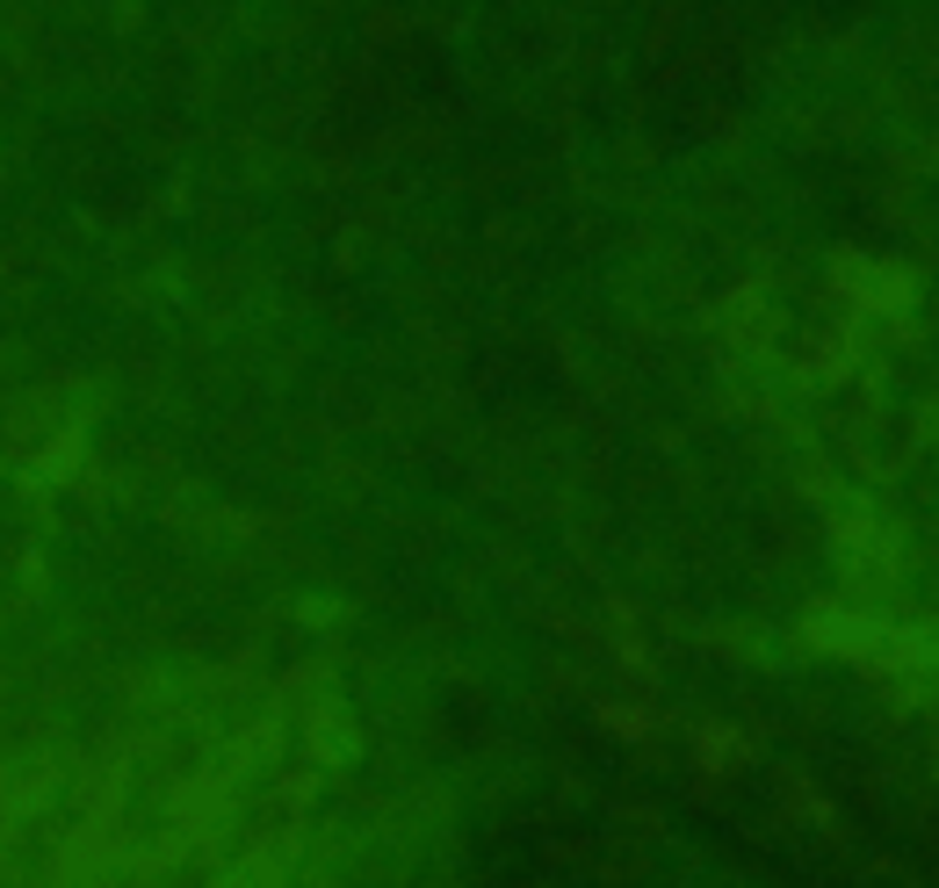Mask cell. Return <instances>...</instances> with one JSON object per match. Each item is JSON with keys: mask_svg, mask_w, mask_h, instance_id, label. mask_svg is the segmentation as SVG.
Here are the masks:
<instances>
[{"mask_svg": "<svg viewBox=\"0 0 939 888\" xmlns=\"http://www.w3.org/2000/svg\"><path fill=\"white\" fill-rule=\"evenodd\" d=\"M282 881V853H268V859H246V867H231L217 888H275Z\"/></svg>", "mask_w": 939, "mask_h": 888, "instance_id": "cell-1", "label": "cell"}, {"mask_svg": "<svg viewBox=\"0 0 939 888\" xmlns=\"http://www.w3.org/2000/svg\"><path fill=\"white\" fill-rule=\"evenodd\" d=\"M694 751H701V766H709V773H723V766H737V751H745V744H737L731 730H701Z\"/></svg>", "mask_w": 939, "mask_h": 888, "instance_id": "cell-2", "label": "cell"}, {"mask_svg": "<svg viewBox=\"0 0 939 888\" xmlns=\"http://www.w3.org/2000/svg\"><path fill=\"white\" fill-rule=\"evenodd\" d=\"M600 722H608L614 737H650V715H644V708H622V701H608V708H600Z\"/></svg>", "mask_w": 939, "mask_h": 888, "instance_id": "cell-3", "label": "cell"}]
</instances>
